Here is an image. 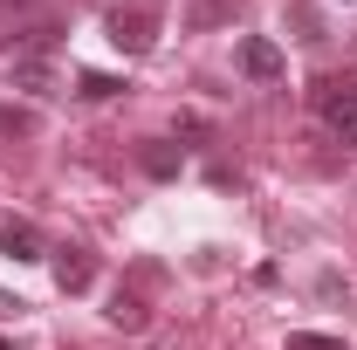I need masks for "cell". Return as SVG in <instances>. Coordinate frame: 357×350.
Instances as JSON below:
<instances>
[{"mask_svg": "<svg viewBox=\"0 0 357 350\" xmlns=\"http://www.w3.org/2000/svg\"><path fill=\"white\" fill-rule=\"evenodd\" d=\"M234 62H241V76H248V83H282V76H289V55H282V48L268 42V35H241V48H234Z\"/></svg>", "mask_w": 357, "mask_h": 350, "instance_id": "obj_2", "label": "cell"}, {"mask_svg": "<svg viewBox=\"0 0 357 350\" xmlns=\"http://www.w3.org/2000/svg\"><path fill=\"white\" fill-rule=\"evenodd\" d=\"M7 309H21V303H14V296H0V316H7Z\"/></svg>", "mask_w": 357, "mask_h": 350, "instance_id": "obj_13", "label": "cell"}, {"mask_svg": "<svg viewBox=\"0 0 357 350\" xmlns=\"http://www.w3.org/2000/svg\"><path fill=\"white\" fill-rule=\"evenodd\" d=\"M0 254H14V261H48L42 234H35L28 220H0Z\"/></svg>", "mask_w": 357, "mask_h": 350, "instance_id": "obj_5", "label": "cell"}, {"mask_svg": "<svg viewBox=\"0 0 357 350\" xmlns=\"http://www.w3.org/2000/svg\"><path fill=\"white\" fill-rule=\"evenodd\" d=\"M110 323H117V330H144V303L117 289V296H110Z\"/></svg>", "mask_w": 357, "mask_h": 350, "instance_id": "obj_10", "label": "cell"}, {"mask_svg": "<svg viewBox=\"0 0 357 350\" xmlns=\"http://www.w3.org/2000/svg\"><path fill=\"white\" fill-rule=\"evenodd\" d=\"M289 350H344V337H316V330H296Z\"/></svg>", "mask_w": 357, "mask_h": 350, "instance_id": "obj_12", "label": "cell"}, {"mask_svg": "<svg viewBox=\"0 0 357 350\" xmlns=\"http://www.w3.org/2000/svg\"><path fill=\"white\" fill-rule=\"evenodd\" d=\"M14 7H28V0H14Z\"/></svg>", "mask_w": 357, "mask_h": 350, "instance_id": "obj_15", "label": "cell"}, {"mask_svg": "<svg viewBox=\"0 0 357 350\" xmlns=\"http://www.w3.org/2000/svg\"><path fill=\"white\" fill-rule=\"evenodd\" d=\"M89 282H96L89 248H55V289H62V296H83Z\"/></svg>", "mask_w": 357, "mask_h": 350, "instance_id": "obj_4", "label": "cell"}, {"mask_svg": "<svg viewBox=\"0 0 357 350\" xmlns=\"http://www.w3.org/2000/svg\"><path fill=\"white\" fill-rule=\"evenodd\" d=\"M137 165H144L151 178H178V165H185V151H178V144H144V151H137Z\"/></svg>", "mask_w": 357, "mask_h": 350, "instance_id": "obj_8", "label": "cell"}, {"mask_svg": "<svg viewBox=\"0 0 357 350\" xmlns=\"http://www.w3.org/2000/svg\"><path fill=\"white\" fill-rule=\"evenodd\" d=\"M14 89L55 96V69H48V55H21V62H14Z\"/></svg>", "mask_w": 357, "mask_h": 350, "instance_id": "obj_6", "label": "cell"}, {"mask_svg": "<svg viewBox=\"0 0 357 350\" xmlns=\"http://www.w3.org/2000/svg\"><path fill=\"white\" fill-rule=\"evenodd\" d=\"M241 14V0H199L192 7V28H213V21H234Z\"/></svg>", "mask_w": 357, "mask_h": 350, "instance_id": "obj_11", "label": "cell"}, {"mask_svg": "<svg viewBox=\"0 0 357 350\" xmlns=\"http://www.w3.org/2000/svg\"><path fill=\"white\" fill-rule=\"evenodd\" d=\"M316 110H323V124L344 137V144H357V83H316Z\"/></svg>", "mask_w": 357, "mask_h": 350, "instance_id": "obj_3", "label": "cell"}, {"mask_svg": "<svg viewBox=\"0 0 357 350\" xmlns=\"http://www.w3.org/2000/svg\"><path fill=\"white\" fill-rule=\"evenodd\" d=\"M35 124H42V117H35L28 103H0V137H35Z\"/></svg>", "mask_w": 357, "mask_h": 350, "instance_id": "obj_9", "label": "cell"}, {"mask_svg": "<svg viewBox=\"0 0 357 350\" xmlns=\"http://www.w3.org/2000/svg\"><path fill=\"white\" fill-rule=\"evenodd\" d=\"M103 35H110L117 55H151V42H158V14H151V7H110V14H103Z\"/></svg>", "mask_w": 357, "mask_h": 350, "instance_id": "obj_1", "label": "cell"}, {"mask_svg": "<svg viewBox=\"0 0 357 350\" xmlns=\"http://www.w3.org/2000/svg\"><path fill=\"white\" fill-rule=\"evenodd\" d=\"M124 76H103V69H83V76H76V96H83V103H110V96H124Z\"/></svg>", "mask_w": 357, "mask_h": 350, "instance_id": "obj_7", "label": "cell"}, {"mask_svg": "<svg viewBox=\"0 0 357 350\" xmlns=\"http://www.w3.org/2000/svg\"><path fill=\"white\" fill-rule=\"evenodd\" d=\"M0 350H14V337H0Z\"/></svg>", "mask_w": 357, "mask_h": 350, "instance_id": "obj_14", "label": "cell"}]
</instances>
